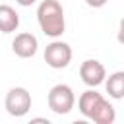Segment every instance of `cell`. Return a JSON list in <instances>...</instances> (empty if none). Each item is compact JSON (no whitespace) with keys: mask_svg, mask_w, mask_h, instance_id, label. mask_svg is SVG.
Masks as SVG:
<instances>
[{"mask_svg":"<svg viewBox=\"0 0 124 124\" xmlns=\"http://www.w3.org/2000/svg\"><path fill=\"white\" fill-rule=\"evenodd\" d=\"M103 99H105V97H103L99 91L87 89V91H83V93L79 95V99H78V108H79V112H81L85 118H91L93 110L97 108V105H99Z\"/></svg>","mask_w":124,"mask_h":124,"instance_id":"52a82bcc","label":"cell"},{"mask_svg":"<svg viewBox=\"0 0 124 124\" xmlns=\"http://www.w3.org/2000/svg\"><path fill=\"white\" fill-rule=\"evenodd\" d=\"M37 21L41 31L50 39H58L66 31V16L58 0H43L37 6Z\"/></svg>","mask_w":124,"mask_h":124,"instance_id":"6da1fadb","label":"cell"},{"mask_svg":"<svg viewBox=\"0 0 124 124\" xmlns=\"http://www.w3.org/2000/svg\"><path fill=\"white\" fill-rule=\"evenodd\" d=\"M37 0H16V4H19V6H23V8H29V6H33Z\"/></svg>","mask_w":124,"mask_h":124,"instance_id":"4fadbf2b","label":"cell"},{"mask_svg":"<svg viewBox=\"0 0 124 124\" xmlns=\"http://www.w3.org/2000/svg\"><path fill=\"white\" fill-rule=\"evenodd\" d=\"M19 27V14L8 6V4H2L0 6V29L4 35H10L14 31H17Z\"/></svg>","mask_w":124,"mask_h":124,"instance_id":"ba28073f","label":"cell"},{"mask_svg":"<svg viewBox=\"0 0 124 124\" xmlns=\"http://www.w3.org/2000/svg\"><path fill=\"white\" fill-rule=\"evenodd\" d=\"M4 108L10 116H16V118L25 116L31 108V93L25 87H12L6 93Z\"/></svg>","mask_w":124,"mask_h":124,"instance_id":"3957f363","label":"cell"},{"mask_svg":"<svg viewBox=\"0 0 124 124\" xmlns=\"http://www.w3.org/2000/svg\"><path fill=\"white\" fill-rule=\"evenodd\" d=\"M72 56H74L72 46L64 41H58V39L48 43L45 48V62H46V66H50L54 70L68 68V64L72 62Z\"/></svg>","mask_w":124,"mask_h":124,"instance_id":"277c9868","label":"cell"},{"mask_svg":"<svg viewBox=\"0 0 124 124\" xmlns=\"http://www.w3.org/2000/svg\"><path fill=\"white\" fill-rule=\"evenodd\" d=\"M116 41L120 43V45H124V17L120 19V23H118V33H116Z\"/></svg>","mask_w":124,"mask_h":124,"instance_id":"8fae6325","label":"cell"},{"mask_svg":"<svg viewBox=\"0 0 124 124\" xmlns=\"http://www.w3.org/2000/svg\"><path fill=\"white\" fill-rule=\"evenodd\" d=\"M46 105L54 114H68L76 107V93L66 83H56L46 95Z\"/></svg>","mask_w":124,"mask_h":124,"instance_id":"7a4b0ae2","label":"cell"},{"mask_svg":"<svg viewBox=\"0 0 124 124\" xmlns=\"http://www.w3.org/2000/svg\"><path fill=\"white\" fill-rule=\"evenodd\" d=\"M107 2H108V0H85V4L91 6V8H103Z\"/></svg>","mask_w":124,"mask_h":124,"instance_id":"7c38bea8","label":"cell"},{"mask_svg":"<svg viewBox=\"0 0 124 124\" xmlns=\"http://www.w3.org/2000/svg\"><path fill=\"white\" fill-rule=\"evenodd\" d=\"M37 48H39V41L33 33H17L12 41V50L16 56L19 58H33L37 54Z\"/></svg>","mask_w":124,"mask_h":124,"instance_id":"8992f818","label":"cell"},{"mask_svg":"<svg viewBox=\"0 0 124 124\" xmlns=\"http://www.w3.org/2000/svg\"><path fill=\"white\" fill-rule=\"evenodd\" d=\"M89 120H93L95 124H112V122L116 120V110H114V107L108 103V99H103V101L97 105V108L93 110V114H91Z\"/></svg>","mask_w":124,"mask_h":124,"instance_id":"9c48e42d","label":"cell"},{"mask_svg":"<svg viewBox=\"0 0 124 124\" xmlns=\"http://www.w3.org/2000/svg\"><path fill=\"white\" fill-rule=\"evenodd\" d=\"M79 78L87 87H97L107 81V68L99 60H83L79 66Z\"/></svg>","mask_w":124,"mask_h":124,"instance_id":"5b68a950","label":"cell"},{"mask_svg":"<svg viewBox=\"0 0 124 124\" xmlns=\"http://www.w3.org/2000/svg\"><path fill=\"white\" fill-rule=\"evenodd\" d=\"M105 89L110 99H124V70L112 72L105 81Z\"/></svg>","mask_w":124,"mask_h":124,"instance_id":"30bf717a","label":"cell"}]
</instances>
